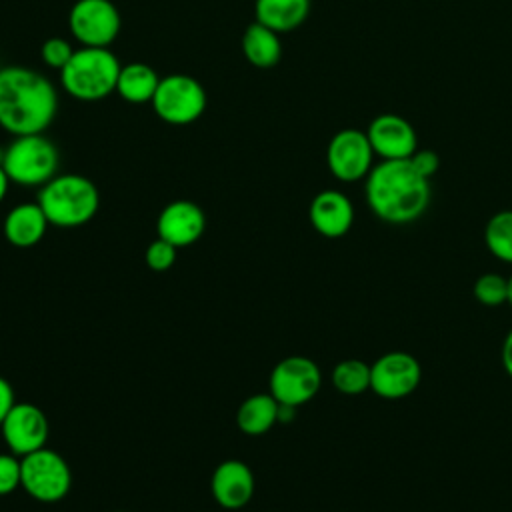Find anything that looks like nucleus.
Segmentation results:
<instances>
[{
  "label": "nucleus",
  "mask_w": 512,
  "mask_h": 512,
  "mask_svg": "<svg viewBox=\"0 0 512 512\" xmlns=\"http://www.w3.org/2000/svg\"><path fill=\"white\" fill-rule=\"evenodd\" d=\"M58 112L54 84L24 66L0 68V126L14 134H42Z\"/></svg>",
  "instance_id": "f257e3e1"
},
{
  "label": "nucleus",
  "mask_w": 512,
  "mask_h": 512,
  "mask_svg": "<svg viewBox=\"0 0 512 512\" xmlns=\"http://www.w3.org/2000/svg\"><path fill=\"white\" fill-rule=\"evenodd\" d=\"M366 202L374 216L388 224H410L430 204V180L410 162L382 160L366 176Z\"/></svg>",
  "instance_id": "f03ea898"
},
{
  "label": "nucleus",
  "mask_w": 512,
  "mask_h": 512,
  "mask_svg": "<svg viewBox=\"0 0 512 512\" xmlns=\"http://www.w3.org/2000/svg\"><path fill=\"white\" fill-rule=\"evenodd\" d=\"M38 204L50 224L74 228L94 218L100 196L94 182L86 176L56 174L40 188Z\"/></svg>",
  "instance_id": "7ed1b4c3"
},
{
  "label": "nucleus",
  "mask_w": 512,
  "mask_h": 512,
  "mask_svg": "<svg viewBox=\"0 0 512 512\" xmlns=\"http://www.w3.org/2000/svg\"><path fill=\"white\" fill-rule=\"evenodd\" d=\"M120 62L108 48L82 46L60 70L62 88L76 100L96 102L116 92Z\"/></svg>",
  "instance_id": "20e7f679"
},
{
  "label": "nucleus",
  "mask_w": 512,
  "mask_h": 512,
  "mask_svg": "<svg viewBox=\"0 0 512 512\" xmlns=\"http://www.w3.org/2000/svg\"><path fill=\"white\" fill-rule=\"evenodd\" d=\"M2 168L10 182L20 186H44L56 176L58 148L44 134L14 136L4 148Z\"/></svg>",
  "instance_id": "39448f33"
},
{
  "label": "nucleus",
  "mask_w": 512,
  "mask_h": 512,
  "mask_svg": "<svg viewBox=\"0 0 512 512\" xmlns=\"http://www.w3.org/2000/svg\"><path fill=\"white\" fill-rule=\"evenodd\" d=\"M22 488L38 502H58L72 486V472L68 462L50 448L34 450L20 458Z\"/></svg>",
  "instance_id": "423d86ee"
},
{
  "label": "nucleus",
  "mask_w": 512,
  "mask_h": 512,
  "mask_svg": "<svg viewBox=\"0 0 512 512\" xmlns=\"http://www.w3.org/2000/svg\"><path fill=\"white\" fill-rule=\"evenodd\" d=\"M152 106L158 118L168 124H192L206 108V92L196 78L186 74H170L160 78Z\"/></svg>",
  "instance_id": "0eeeda50"
},
{
  "label": "nucleus",
  "mask_w": 512,
  "mask_h": 512,
  "mask_svg": "<svg viewBox=\"0 0 512 512\" xmlns=\"http://www.w3.org/2000/svg\"><path fill=\"white\" fill-rule=\"evenodd\" d=\"M322 386L318 364L306 356L282 358L270 372V394L288 406L310 402Z\"/></svg>",
  "instance_id": "6e6552de"
},
{
  "label": "nucleus",
  "mask_w": 512,
  "mask_h": 512,
  "mask_svg": "<svg viewBox=\"0 0 512 512\" xmlns=\"http://www.w3.org/2000/svg\"><path fill=\"white\" fill-rule=\"evenodd\" d=\"M120 12L110 0H76L68 28L82 46L108 48L120 32Z\"/></svg>",
  "instance_id": "1a4fd4ad"
},
{
  "label": "nucleus",
  "mask_w": 512,
  "mask_h": 512,
  "mask_svg": "<svg viewBox=\"0 0 512 512\" xmlns=\"http://www.w3.org/2000/svg\"><path fill=\"white\" fill-rule=\"evenodd\" d=\"M422 380V366L416 356L394 350L370 364V390L384 400H400L416 392Z\"/></svg>",
  "instance_id": "9d476101"
},
{
  "label": "nucleus",
  "mask_w": 512,
  "mask_h": 512,
  "mask_svg": "<svg viewBox=\"0 0 512 512\" xmlns=\"http://www.w3.org/2000/svg\"><path fill=\"white\" fill-rule=\"evenodd\" d=\"M374 150L368 134L358 128L336 132L326 150V164L332 176L340 182H356L368 176L374 166Z\"/></svg>",
  "instance_id": "9b49d317"
},
{
  "label": "nucleus",
  "mask_w": 512,
  "mask_h": 512,
  "mask_svg": "<svg viewBox=\"0 0 512 512\" xmlns=\"http://www.w3.org/2000/svg\"><path fill=\"white\" fill-rule=\"evenodd\" d=\"M0 430L10 452L20 458L34 450L44 448L48 440L46 414L36 404L30 402H16L4 418V422L0 424Z\"/></svg>",
  "instance_id": "f8f14e48"
},
{
  "label": "nucleus",
  "mask_w": 512,
  "mask_h": 512,
  "mask_svg": "<svg viewBox=\"0 0 512 512\" xmlns=\"http://www.w3.org/2000/svg\"><path fill=\"white\" fill-rule=\"evenodd\" d=\"M372 150L382 160H404L418 150V136L414 126L394 112L378 114L368 130Z\"/></svg>",
  "instance_id": "ddd939ff"
},
{
  "label": "nucleus",
  "mask_w": 512,
  "mask_h": 512,
  "mask_svg": "<svg viewBox=\"0 0 512 512\" xmlns=\"http://www.w3.org/2000/svg\"><path fill=\"white\" fill-rule=\"evenodd\" d=\"M206 228V216L202 208L190 200H174L166 204L158 216V238L184 248L194 244Z\"/></svg>",
  "instance_id": "4468645a"
},
{
  "label": "nucleus",
  "mask_w": 512,
  "mask_h": 512,
  "mask_svg": "<svg viewBox=\"0 0 512 512\" xmlns=\"http://www.w3.org/2000/svg\"><path fill=\"white\" fill-rule=\"evenodd\" d=\"M210 490L222 508L240 510L254 496V474L242 460H224L212 472Z\"/></svg>",
  "instance_id": "2eb2a0df"
},
{
  "label": "nucleus",
  "mask_w": 512,
  "mask_h": 512,
  "mask_svg": "<svg viewBox=\"0 0 512 512\" xmlns=\"http://www.w3.org/2000/svg\"><path fill=\"white\" fill-rule=\"evenodd\" d=\"M310 224L324 238H340L354 224V206L338 190H322L310 202Z\"/></svg>",
  "instance_id": "dca6fc26"
},
{
  "label": "nucleus",
  "mask_w": 512,
  "mask_h": 512,
  "mask_svg": "<svg viewBox=\"0 0 512 512\" xmlns=\"http://www.w3.org/2000/svg\"><path fill=\"white\" fill-rule=\"evenodd\" d=\"M48 218L38 202L14 206L2 222L4 238L16 248H30L38 244L48 228Z\"/></svg>",
  "instance_id": "f3484780"
},
{
  "label": "nucleus",
  "mask_w": 512,
  "mask_h": 512,
  "mask_svg": "<svg viewBox=\"0 0 512 512\" xmlns=\"http://www.w3.org/2000/svg\"><path fill=\"white\" fill-rule=\"evenodd\" d=\"M310 12V0H256V22L282 34L298 28Z\"/></svg>",
  "instance_id": "a211bd4d"
},
{
  "label": "nucleus",
  "mask_w": 512,
  "mask_h": 512,
  "mask_svg": "<svg viewBox=\"0 0 512 512\" xmlns=\"http://www.w3.org/2000/svg\"><path fill=\"white\" fill-rule=\"evenodd\" d=\"M242 52L252 66L272 68L282 56L280 34L254 20L242 34Z\"/></svg>",
  "instance_id": "6ab92c4d"
},
{
  "label": "nucleus",
  "mask_w": 512,
  "mask_h": 512,
  "mask_svg": "<svg viewBox=\"0 0 512 512\" xmlns=\"http://www.w3.org/2000/svg\"><path fill=\"white\" fill-rule=\"evenodd\" d=\"M278 400L272 394H254L246 398L238 412L236 424L248 436H260L278 424Z\"/></svg>",
  "instance_id": "aec40b11"
},
{
  "label": "nucleus",
  "mask_w": 512,
  "mask_h": 512,
  "mask_svg": "<svg viewBox=\"0 0 512 512\" xmlns=\"http://www.w3.org/2000/svg\"><path fill=\"white\" fill-rule=\"evenodd\" d=\"M158 74L144 62H130L120 68L116 80V92L132 104L152 102L154 92L158 88Z\"/></svg>",
  "instance_id": "412c9836"
},
{
  "label": "nucleus",
  "mask_w": 512,
  "mask_h": 512,
  "mask_svg": "<svg viewBox=\"0 0 512 512\" xmlns=\"http://www.w3.org/2000/svg\"><path fill=\"white\" fill-rule=\"evenodd\" d=\"M332 384L344 396H358L370 390V364L358 358H346L332 370Z\"/></svg>",
  "instance_id": "4be33fe9"
},
{
  "label": "nucleus",
  "mask_w": 512,
  "mask_h": 512,
  "mask_svg": "<svg viewBox=\"0 0 512 512\" xmlns=\"http://www.w3.org/2000/svg\"><path fill=\"white\" fill-rule=\"evenodd\" d=\"M484 244L494 258L512 264V210L490 216L484 228Z\"/></svg>",
  "instance_id": "5701e85b"
},
{
  "label": "nucleus",
  "mask_w": 512,
  "mask_h": 512,
  "mask_svg": "<svg viewBox=\"0 0 512 512\" xmlns=\"http://www.w3.org/2000/svg\"><path fill=\"white\" fill-rule=\"evenodd\" d=\"M474 298L484 306H500L508 300V278L496 272L480 274L472 286Z\"/></svg>",
  "instance_id": "b1692460"
},
{
  "label": "nucleus",
  "mask_w": 512,
  "mask_h": 512,
  "mask_svg": "<svg viewBox=\"0 0 512 512\" xmlns=\"http://www.w3.org/2000/svg\"><path fill=\"white\" fill-rule=\"evenodd\" d=\"M176 246L162 240V238H156L154 242L148 244L146 252H144V260H146V266L154 272H164L168 268H172V264L176 262Z\"/></svg>",
  "instance_id": "393cba45"
},
{
  "label": "nucleus",
  "mask_w": 512,
  "mask_h": 512,
  "mask_svg": "<svg viewBox=\"0 0 512 512\" xmlns=\"http://www.w3.org/2000/svg\"><path fill=\"white\" fill-rule=\"evenodd\" d=\"M72 54H74L72 44L58 36L48 38L40 48V56H42L44 64L50 68H56V70H62L68 64V60L72 58Z\"/></svg>",
  "instance_id": "a878e982"
},
{
  "label": "nucleus",
  "mask_w": 512,
  "mask_h": 512,
  "mask_svg": "<svg viewBox=\"0 0 512 512\" xmlns=\"http://www.w3.org/2000/svg\"><path fill=\"white\" fill-rule=\"evenodd\" d=\"M22 486V462L16 454H0V496Z\"/></svg>",
  "instance_id": "bb28decb"
},
{
  "label": "nucleus",
  "mask_w": 512,
  "mask_h": 512,
  "mask_svg": "<svg viewBox=\"0 0 512 512\" xmlns=\"http://www.w3.org/2000/svg\"><path fill=\"white\" fill-rule=\"evenodd\" d=\"M410 162H412V166L424 176V178H432L436 172H438V168H440V158H438V154L434 152V150H428V148H418L412 156H410Z\"/></svg>",
  "instance_id": "cd10ccee"
},
{
  "label": "nucleus",
  "mask_w": 512,
  "mask_h": 512,
  "mask_svg": "<svg viewBox=\"0 0 512 512\" xmlns=\"http://www.w3.org/2000/svg\"><path fill=\"white\" fill-rule=\"evenodd\" d=\"M14 390L6 378L0 376V424L8 416V412L14 408Z\"/></svg>",
  "instance_id": "c85d7f7f"
},
{
  "label": "nucleus",
  "mask_w": 512,
  "mask_h": 512,
  "mask_svg": "<svg viewBox=\"0 0 512 512\" xmlns=\"http://www.w3.org/2000/svg\"><path fill=\"white\" fill-rule=\"evenodd\" d=\"M500 356H502V366H504L506 374L512 378V328H510V332L506 334V338L502 342Z\"/></svg>",
  "instance_id": "c756f323"
},
{
  "label": "nucleus",
  "mask_w": 512,
  "mask_h": 512,
  "mask_svg": "<svg viewBox=\"0 0 512 512\" xmlns=\"http://www.w3.org/2000/svg\"><path fill=\"white\" fill-rule=\"evenodd\" d=\"M8 182H10V178L6 176V172H4V168H2V164H0V202L4 200V196H6V192H8Z\"/></svg>",
  "instance_id": "7c9ffc66"
},
{
  "label": "nucleus",
  "mask_w": 512,
  "mask_h": 512,
  "mask_svg": "<svg viewBox=\"0 0 512 512\" xmlns=\"http://www.w3.org/2000/svg\"><path fill=\"white\" fill-rule=\"evenodd\" d=\"M506 302L512 306V274L508 276V300Z\"/></svg>",
  "instance_id": "2f4dec72"
},
{
  "label": "nucleus",
  "mask_w": 512,
  "mask_h": 512,
  "mask_svg": "<svg viewBox=\"0 0 512 512\" xmlns=\"http://www.w3.org/2000/svg\"><path fill=\"white\" fill-rule=\"evenodd\" d=\"M0 230H2V222H0Z\"/></svg>",
  "instance_id": "473e14b6"
}]
</instances>
